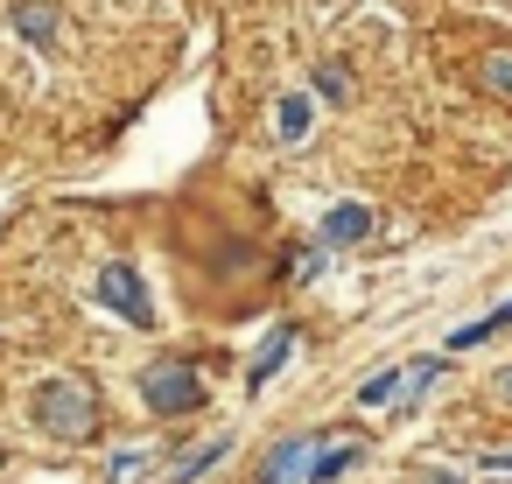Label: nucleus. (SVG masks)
<instances>
[{"mask_svg": "<svg viewBox=\"0 0 512 484\" xmlns=\"http://www.w3.org/2000/svg\"><path fill=\"white\" fill-rule=\"evenodd\" d=\"M505 323H512V302H505V309H491V316H484V323H463V330H456V337H449V351H470V344H484V337H498V330H505Z\"/></svg>", "mask_w": 512, "mask_h": 484, "instance_id": "11", "label": "nucleus"}, {"mask_svg": "<svg viewBox=\"0 0 512 484\" xmlns=\"http://www.w3.org/2000/svg\"><path fill=\"white\" fill-rule=\"evenodd\" d=\"M141 400H148L155 414H197V407H204V379H197L183 358H155V365L141 372Z\"/></svg>", "mask_w": 512, "mask_h": 484, "instance_id": "2", "label": "nucleus"}, {"mask_svg": "<svg viewBox=\"0 0 512 484\" xmlns=\"http://www.w3.org/2000/svg\"><path fill=\"white\" fill-rule=\"evenodd\" d=\"M148 463H155V449H148V442H134V449H113V463H106V477H113V484H134V477H141Z\"/></svg>", "mask_w": 512, "mask_h": 484, "instance_id": "9", "label": "nucleus"}, {"mask_svg": "<svg viewBox=\"0 0 512 484\" xmlns=\"http://www.w3.org/2000/svg\"><path fill=\"white\" fill-rule=\"evenodd\" d=\"M316 92H323V99H344V71L323 64V71H316Z\"/></svg>", "mask_w": 512, "mask_h": 484, "instance_id": "16", "label": "nucleus"}, {"mask_svg": "<svg viewBox=\"0 0 512 484\" xmlns=\"http://www.w3.org/2000/svg\"><path fill=\"white\" fill-rule=\"evenodd\" d=\"M400 379H407V372H372V379L358 386V407H386V400L400 393Z\"/></svg>", "mask_w": 512, "mask_h": 484, "instance_id": "13", "label": "nucleus"}, {"mask_svg": "<svg viewBox=\"0 0 512 484\" xmlns=\"http://www.w3.org/2000/svg\"><path fill=\"white\" fill-rule=\"evenodd\" d=\"M428 484H463V477L456 470H428Z\"/></svg>", "mask_w": 512, "mask_h": 484, "instance_id": "19", "label": "nucleus"}, {"mask_svg": "<svg viewBox=\"0 0 512 484\" xmlns=\"http://www.w3.org/2000/svg\"><path fill=\"white\" fill-rule=\"evenodd\" d=\"M491 393H498V400H505V407H512V365H505V372H498V379H491Z\"/></svg>", "mask_w": 512, "mask_h": 484, "instance_id": "18", "label": "nucleus"}, {"mask_svg": "<svg viewBox=\"0 0 512 484\" xmlns=\"http://www.w3.org/2000/svg\"><path fill=\"white\" fill-rule=\"evenodd\" d=\"M15 29H22L29 43H57V8H50V0H22V8H15Z\"/></svg>", "mask_w": 512, "mask_h": 484, "instance_id": "8", "label": "nucleus"}, {"mask_svg": "<svg viewBox=\"0 0 512 484\" xmlns=\"http://www.w3.org/2000/svg\"><path fill=\"white\" fill-rule=\"evenodd\" d=\"M36 428L57 442H92L99 428V393L85 379H43L36 386Z\"/></svg>", "mask_w": 512, "mask_h": 484, "instance_id": "1", "label": "nucleus"}, {"mask_svg": "<svg viewBox=\"0 0 512 484\" xmlns=\"http://www.w3.org/2000/svg\"><path fill=\"white\" fill-rule=\"evenodd\" d=\"M92 295H99V302H106V309H113L120 323H134V330H148V323H155L148 281H141V274H134L127 260H106V267H99V281H92Z\"/></svg>", "mask_w": 512, "mask_h": 484, "instance_id": "3", "label": "nucleus"}, {"mask_svg": "<svg viewBox=\"0 0 512 484\" xmlns=\"http://www.w3.org/2000/svg\"><path fill=\"white\" fill-rule=\"evenodd\" d=\"M316 456H323V442H316V435H288V442H274V449H267L260 484H302V477L316 470Z\"/></svg>", "mask_w": 512, "mask_h": 484, "instance_id": "4", "label": "nucleus"}, {"mask_svg": "<svg viewBox=\"0 0 512 484\" xmlns=\"http://www.w3.org/2000/svg\"><path fill=\"white\" fill-rule=\"evenodd\" d=\"M309 134V99H281V141H302Z\"/></svg>", "mask_w": 512, "mask_h": 484, "instance_id": "15", "label": "nucleus"}, {"mask_svg": "<svg viewBox=\"0 0 512 484\" xmlns=\"http://www.w3.org/2000/svg\"><path fill=\"white\" fill-rule=\"evenodd\" d=\"M288 351H295V330H288V323H274V330H267V344H260V351H253V365H246V386H267V379L288 365Z\"/></svg>", "mask_w": 512, "mask_h": 484, "instance_id": "5", "label": "nucleus"}, {"mask_svg": "<svg viewBox=\"0 0 512 484\" xmlns=\"http://www.w3.org/2000/svg\"><path fill=\"white\" fill-rule=\"evenodd\" d=\"M484 85H491L498 99H512V50H491V57H484Z\"/></svg>", "mask_w": 512, "mask_h": 484, "instance_id": "14", "label": "nucleus"}, {"mask_svg": "<svg viewBox=\"0 0 512 484\" xmlns=\"http://www.w3.org/2000/svg\"><path fill=\"white\" fill-rule=\"evenodd\" d=\"M442 365H449V358H421V365H414V372H407V379H400V400H407V407H414V400H421V393H428V386H435V379H442Z\"/></svg>", "mask_w": 512, "mask_h": 484, "instance_id": "12", "label": "nucleus"}, {"mask_svg": "<svg viewBox=\"0 0 512 484\" xmlns=\"http://www.w3.org/2000/svg\"><path fill=\"white\" fill-rule=\"evenodd\" d=\"M484 470H498V477H512V449H498V456H484Z\"/></svg>", "mask_w": 512, "mask_h": 484, "instance_id": "17", "label": "nucleus"}, {"mask_svg": "<svg viewBox=\"0 0 512 484\" xmlns=\"http://www.w3.org/2000/svg\"><path fill=\"white\" fill-rule=\"evenodd\" d=\"M225 456H232V442H225V435H211V442H197L190 456H176V470H169V484H197V477H211V470H218Z\"/></svg>", "mask_w": 512, "mask_h": 484, "instance_id": "6", "label": "nucleus"}, {"mask_svg": "<svg viewBox=\"0 0 512 484\" xmlns=\"http://www.w3.org/2000/svg\"><path fill=\"white\" fill-rule=\"evenodd\" d=\"M358 456H365L358 442H337V449H323V456H316V470H309V477H316V484H330V477H344V470H358Z\"/></svg>", "mask_w": 512, "mask_h": 484, "instance_id": "10", "label": "nucleus"}, {"mask_svg": "<svg viewBox=\"0 0 512 484\" xmlns=\"http://www.w3.org/2000/svg\"><path fill=\"white\" fill-rule=\"evenodd\" d=\"M372 232V211L365 204H337L330 218H323V246H358Z\"/></svg>", "mask_w": 512, "mask_h": 484, "instance_id": "7", "label": "nucleus"}]
</instances>
